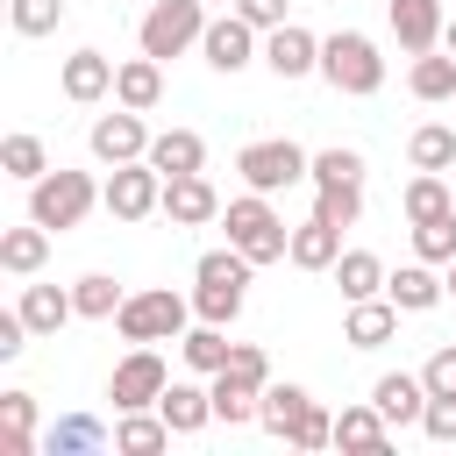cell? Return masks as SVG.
Masks as SVG:
<instances>
[{
	"mask_svg": "<svg viewBox=\"0 0 456 456\" xmlns=\"http://www.w3.org/2000/svg\"><path fill=\"white\" fill-rule=\"evenodd\" d=\"M43 449H50V456H93V449H107V428H100L93 413H64V420L43 435Z\"/></svg>",
	"mask_w": 456,
	"mask_h": 456,
	"instance_id": "obj_32",
	"label": "cell"
},
{
	"mask_svg": "<svg viewBox=\"0 0 456 456\" xmlns=\"http://www.w3.org/2000/svg\"><path fill=\"white\" fill-rule=\"evenodd\" d=\"M14 306H21V321H28L36 335H57L64 321H78V299H71L64 285H21Z\"/></svg>",
	"mask_w": 456,
	"mask_h": 456,
	"instance_id": "obj_24",
	"label": "cell"
},
{
	"mask_svg": "<svg viewBox=\"0 0 456 456\" xmlns=\"http://www.w3.org/2000/svg\"><path fill=\"white\" fill-rule=\"evenodd\" d=\"M264 64H271L278 78H306V71H321V36L299 28V21H285V28L264 36Z\"/></svg>",
	"mask_w": 456,
	"mask_h": 456,
	"instance_id": "obj_15",
	"label": "cell"
},
{
	"mask_svg": "<svg viewBox=\"0 0 456 456\" xmlns=\"http://www.w3.org/2000/svg\"><path fill=\"white\" fill-rule=\"evenodd\" d=\"M306 185H363V157L356 150H314V171H306Z\"/></svg>",
	"mask_w": 456,
	"mask_h": 456,
	"instance_id": "obj_38",
	"label": "cell"
},
{
	"mask_svg": "<svg viewBox=\"0 0 456 456\" xmlns=\"http://www.w3.org/2000/svg\"><path fill=\"white\" fill-rule=\"evenodd\" d=\"M370 399H378V413H385L392 428H420V413H428V378H420V370H385V378L370 385Z\"/></svg>",
	"mask_w": 456,
	"mask_h": 456,
	"instance_id": "obj_16",
	"label": "cell"
},
{
	"mask_svg": "<svg viewBox=\"0 0 456 456\" xmlns=\"http://www.w3.org/2000/svg\"><path fill=\"white\" fill-rule=\"evenodd\" d=\"M207 385H214V420H228V428L256 420V406H264V392H256V385H242V378H228V370H214Z\"/></svg>",
	"mask_w": 456,
	"mask_h": 456,
	"instance_id": "obj_36",
	"label": "cell"
},
{
	"mask_svg": "<svg viewBox=\"0 0 456 456\" xmlns=\"http://www.w3.org/2000/svg\"><path fill=\"white\" fill-rule=\"evenodd\" d=\"M185 321H192V299H178L171 285H142V292L121 299L114 335H121V342H178Z\"/></svg>",
	"mask_w": 456,
	"mask_h": 456,
	"instance_id": "obj_5",
	"label": "cell"
},
{
	"mask_svg": "<svg viewBox=\"0 0 456 456\" xmlns=\"http://www.w3.org/2000/svg\"><path fill=\"white\" fill-rule=\"evenodd\" d=\"M71 299H78V321H114L128 292H121V285L107 278V271H86V278L71 285Z\"/></svg>",
	"mask_w": 456,
	"mask_h": 456,
	"instance_id": "obj_37",
	"label": "cell"
},
{
	"mask_svg": "<svg viewBox=\"0 0 456 456\" xmlns=\"http://www.w3.org/2000/svg\"><path fill=\"white\" fill-rule=\"evenodd\" d=\"M100 207H107L114 221H150V214H164V171H157L150 157L114 164L107 185H100Z\"/></svg>",
	"mask_w": 456,
	"mask_h": 456,
	"instance_id": "obj_8",
	"label": "cell"
},
{
	"mask_svg": "<svg viewBox=\"0 0 456 456\" xmlns=\"http://www.w3.org/2000/svg\"><path fill=\"white\" fill-rule=\"evenodd\" d=\"M235 171H242L249 192H285V185H306L314 157H306L292 135H256V142L235 150Z\"/></svg>",
	"mask_w": 456,
	"mask_h": 456,
	"instance_id": "obj_6",
	"label": "cell"
},
{
	"mask_svg": "<svg viewBox=\"0 0 456 456\" xmlns=\"http://www.w3.org/2000/svg\"><path fill=\"white\" fill-rule=\"evenodd\" d=\"M442 285H449V299H456V264H442Z\"/></svg>",
	"mask_w": 456,
	"mask_h": 456,
	"instance_id": "obj_49",
	"label": "cell"
},
{
	"mask_svg": "<svg viewBox=\"0 0 456 456\" xmlns=\"http://www.w3.org/2000/svg\"><path fill=\"white\" fill-rule=\"evenodd\" d=\"M321 78L335 93H349V100H370L385 86V57H378V43L363 28H335V36H321Z\"/></svg>",
	"mask_w": 456,
	"mask_h": 456,
	"instance_id": "obj_3",
	"label": "cell"
},
{
	"mask_svg": "<svg viewBox=\"0 0 456 456\" xmlns=\"http://www.w3.org/2000/svg\"><path fill=\"white\" fill-rule=\"evenodd\" d=\"M114 100L135 107V114H150V107L164 100V64H157V57H128V64H114Z\"/></svg>",
	"mask_w": 456,
	"mask_h": 456,
	"instance_id": "obj_23",
	"label": "cell"
},
{
	"mask_svg": "<svg viewBox=\"0 0 456 456\" xmlns=\"http://www.w3.org/2000/svg\"><path fill=\"white\" fill-rule=\"evenodd\" d=\"M43 264H50V228L43 221H21V228L0 235V271L7 278H36Z\"/></svg>",
	"mask_w": 456,
	"mask_h": 456,
	"instance_id": "obj_22",
	"label": "cell"
},
{
	"mask_svg": "<svg viewBox=\"0 0 456 456\" xmlns=\"http://www.w3.org/2000/svg\"><path fill=\"white\" fill-rule=\"evenodd\" d=\"M114 449L121 456H157V449H171V420L150 413V406H135V413L114 420Z\"/></svg>",
	"mask_w": 456,
	"mask_h": 456,
	"instance_id": "obj_26",
	"label": "cell"
},
{
	"mask_svg": "<svg viewBox=\"0 0 456 456\" xmlns=\"http://www.w3.org/2000/svg\"><path fill=\"white\" fill-rule=\"evenodd\" d=\"M335 256H342V228H335V221H321V214H306V221L292 228L285 264H299V271H335Z\"/></svg>",
	"mask_w": 456,
	"mask_h": 456,
	"instance_id": "obj_20",
	"label": "cell"
},
{
	"mask_svg": "<svg viewBox=\"0 0 456 456\" xmlns=\"http://www.w3.org/2000/svg\"><path fill=\"white\" fill-rule=\"evenodd\" d=\"M207 21H214L207 0H157V7L142 14V28H135V50L157 57V64H164V57H185V50L207 36Z\"/></svg>",
	"mask_w": 456,
	"mask_h": 456,
	"instance_id": "obj_7",
	"label": "cell"
},
{
	"mask_svg": "<svg viewBox=\"0 0 456 456\" xmlns=\"http://www.w3.org/2000/svg\"><path fill=\"white\" fill-rule=\"evenodd\" d=\"M207 7H235V0H207Z\"/></svg>",
	"mask_w": 456,
	"mask_h": 456,
	"instance_id": "obj_50",
	"label": "cell"
},
{
	"mask_svg": "<svg viewBox=\"0 0 456 456\" xmlns=\"http://www.w3.org/2000/svg\"><path fill=\"white\" fill-rule=\"evenodd\" d=\"M406 164H413V171H449V164H456V128H449V121H420V128L406 135Z\"/></svg>",
	"mask_w": 456,
	"mask_h": 456,
	"instance_id": "obj_30",
	"label": "cell"
},
{
	"mask_svg": "<svg viewBox=\"0 0 456 456\" xmlns=\"http://www.w3.org/2000/svg\"><path fill=\"white\" fill-rule=\"evenodd\" d=\"M306 406H314L306 385H278V378H271V385H264V406H256V428H271L278 442H292V428L306 420Z\"/></svg>",
	"mask_w": 456,
	"mask_h": 456,
	"instance_id": "obj_25",
	"label": "cell"
},
{
	"mask_svg": "<svg viewBox=\"0 0 456 456\" xmlns=\"http://www.w3.org/2000/svg\"><path fill=\"white\" fill-rule=\"evenodd\" d=\"M228 378H242V385L264 392V385H271V356H264L256 342H235V349H228Z\"/></svg>",
	"mask_w": 456,
	"mask_h": 456,
	"instance_id": "obj_42",
	"label": "cell"
},
{
	"mask_svg": "<svg viewBox=\"0 0 456 456\" xmlns=\"http://www.w3.org/2000/svg\"><path fill=\"white\" fill-rule=\"evenodd\" d=\"M235 14H242L249 28H264V36L285 28V0H235Z\"/></svg>",
	"mask_w": 456,
	"mask_h": 456,
	"instance_id": "obj_47",
	"label": "cell"
},
{
	"mask_svg": "<svg viewBox=\"0 0 456 456\" xmlns=\"http://www.w3.org/2000/svg\"><path fill=\"white\" fill-rule=\"evenodd\" d=\"M292 449H335V413L328 406H306V420L292 428Z\"/></svg>",
	"mask_w": 456,
	"mask_h": 456,
	"instance_id": "obj_43",
	"label": "cell"
},
{
	"mask_svg": "<svg viewBox=\"0 0 456 456\" xmlns=\"http://www.w3.org/2000/svg\"><path fill=\"white\" fill-rule=\"evenodd\" d=\"M420 435H428V442H456V399H449V392H428Z\"/></svg>",
	"mask_w": 456,
	"mask_h": 456,
	"instance_id": "obj_44",
	"label": "cell"
},
{
	"mask_svg": "<svg viewBox=\"0 0 456 456\" xmlns=\"http://www.w3.org/2000/svg\"><path fill=\"white\" fill-rule=\"evenodd\" d=\"M335 449H363V456L392 449V420L378 413V399H363V406H342V413H335Z\"/></svg>",
	"mask_w": 456,
	"mask_h": 456,
	"instance_id": "obj_21",
	"label": "cell"
},
{
	"mask_svg": "<svg viewBox=\"0 0 456 456\" xmlns=\"http://www.w3.org/2000/svg\"><path fill=\"white\" fill-rule=\"evenodd\" d=\"M399 214H406V221H435V214H456V200H449L442 171H420V178H406V192H399Z\"/></svg>",
	"mask_w": 456,
	"mask_h": 456,
	"instance_id": "obj_35",
	"label": "cell"
},
{
	"mask_svg": "<svg viewBox=\"0 0 456 456\" xmlns=\"http://www.w3.org/2000/svg\"><path fill=\"white\" fill-rule=\"evenodd\" d=\"M150 164H157L164 178H178V171H207V142H200L192 128H164V135H150Z\"/></svg>",
	"mask_w": 456,
	"mask_h": 456,
	"instance_id": "obj_27",
	"label": "cell"
},
{
	"mask_svg": "<svg viewBox=\"0 0 456 456\" xmlns=\"http://www.w3.org/2000/svg\"><path fill=\"white\" fill-rule=\"evenodd\" d=\"M385 21H392V36H399V50H406V57L442 50V28H449L442 0H385Z\"/></svg>",
	"mask_w": 456,
	"mask_h": 456,
	"instance_id": "obj_13",
	"label": "cell"
},
{
	"mask_svg": "<svg viewBox=\"0 0 456 456\" xmlns=\"http://www.w3.org/2000/svg\"><path fill=\"white\" fill-rule=\"evenodd\" d=\"M164 221H171V228H207V221H221V192H214V178H207V171H178V178H164Z\"/></svg>",
	"mask_w": 456,
	"mask_h": 456,
	"instance_id": "obj_12",
	"label": "cell"
},
{
	"mask_svg": "<svg viewBox=\"0 0 456 456\" xmlns=\"http://www.w3.org/2000/svg\"><path fill=\"white\" fill-rule=\"evenodd\" d=\"M57 86H64V100L93 107V100H107V93H114V57H107V50H71V57H64V71H57Z\"/></svg>",
	"mask_w": 456,
	"mask_h": 456,
	"instance_id": "obj_17",
	"label": "cell"
},
{
	"mask_svg": "<svg viewBox=\"0 0 456 456\" xmlns=\"http://www.w3.org/2000/svg\"><path fill=\"white\" fill-rule=\"evenodd\" d=\"M164 385H171V370H164L157 342H135V349L114 363L107 399H114V413H135V406H157V399H164Z\"/></svg>",
	"mask_w": 456,
	"mask_h": 456,
	"instance_id": "obj_9",
	"label": "cell"
},
{
	"mask_svg": "<svg viewBox=\"0 0 456 456\" xmlns=\"http://www.w3.org/2000/svg\"><path fill=\"white\" fill-rule=\"evenodd\" d=\"M86 142H93V157H100L107 171H114V164L150 157V128H142V114H135V107H121V100H114V114H100V121H93V135H86Z\"/></svg>",
	"mask_w": 456,
	"mask_h": 456,
	"instance_id": "obj_11",
	"label": "cell"
},
{
	"mask_svg": "<svg viewBox=\"0 0 456 456\" xmlns=\"http://www.w3.org/2000/svg\"><path fill=\"white\" fill-rule=\"evenodd\" d=\"M385 299H392L399 314H435V306L449 299V285H442V271H435L428 256H413V264L385 271Z\"/></svg>",
	"mask_w": 456,
	"mask_h": 456,
	"instance_id": "obj_14",
	"label": "cell"
},
{
	"mask_svg": "<svg viewBox=\"0 0 456 456\" xmlns=\"http://www.w3.org/2000/svg\"><path fill=\"white\" fill-rule=\"evenodd\" d=\"M442 50H456V14H449V28H442Z\"/></svg>",
	"mask_w": 456,
	"mask_h": 456,
	"instance_id": "obj_48",
	"label": "cell"
},
{
	"mask_svg": "<svg viewBox=\"0 0 456 456\" xmlns=\"http://www.w3.org/2000/svg\"><path fill=\"white\" fill-rule=\"evenodd\" d=\"M413 256H428V264H456V214L413 221Z\"/></svg>",
	"mask_w": 456,
	"mask_h": 456,
	"instance_id": "obj_40",
	"label": "cell"
},
{
	"mask_svg": "<svg viewBox=\"0 0 456 456\" xmlns=\"http://www.w3.org/2000/svg\"><path fill=\"white\" fill-rule=\"evenodd\" d=\"M221 221H228V242H235L249 264H285L292 228H285V214L271 207V192H235V200L221 207Z\"/></svg>",
	"mask_w": 456,
	"mask_h": 456,
	"instance_id": "obj_2",
	"label": "cell"
},
{
	"mask_svg": "<svg viewBox=\"0 0 456 456\" xmlns=\"http://www.w3.org/2000/svg\"><path fill=\"white\" fill-rule=\"evenodd\" d=\"M7 21H14V36H50L64 21V0H14Z\"/></svg>",
	"mask_w": 456,
	"mask_h": 456,
	"instance_id": "obj_41",
	"label": "cell"
},
{
	"mask_svg": "<svg viewBox=\"0 0 456 456\" xmlns=\"http://www.w3.org/2000/svg\"><path fill=\"white\" fill-rule=\"evenodd\" d=\"M100 207V185H93V171H43L36 185H28V221H43L50 235H64V228H78L86 214Z\"/></svg>",
	"mask_w": 456,
	"mask_h": 456,
	"instance_id": "obj_4",
	"label": "cell"
},
{
	"mask_svg": "<svg viewBox=\"0 0 456 456\" xmlns=\"http://www.w3.org/2000/svg\"><path fill=\"white\" fill-rule=\"evenodd\" d=\"M314 214L335 221V228H356L363 221V185H314Z\"/></svg>",
	"mask_w": 456,
	"mask_h": 456,
	"instance_id": "obj_39",
	"label": "cell"
},
{
	"mask_svg": "<svg viewBox=\"0 0 456 456\" xmlns=\"http://www.w3.org/2000/svg\"><path fill=\"white\" fill-rule=\"evenodd\" d=\"M0 449L36 456V392H0Z\"/></svg>",
	"mask_w": 456,
	"mask_h": 456,
	"instance_id": "obj_29",
	"label": "cell"
},
{
	"mask_svg": "<svg viewBox=\"0 0 456 456\" xmlns=\"http://www.w3.org/2000/svg\"><path fill=\"white\" fill-rule=\"evenodd\" d=\"M0 171H7V178H21V185H36V178L50 171V150H43V135L14 128V135L0 142Z\"/></svg>",
	"mask_w": 456,
	"mask_h": 456,
	"instance_id": "obj_34",
	"label": "cell"
},
{
	"mask_svg": "<svg viewBox=\"0 0 456 456\" xmlns=\"http://www.w3.org/2000/svg\"><path fill=\"white\" fill-rule=\"evenodd\" d=\"M335 285H342V299H378L385 292V264L370 249H342L335 256Z\"/></svg>",
	"mask_w": 456,
	"mask_h": 456,
	"instance_id": "obj_31",
	"label": "cell"
},
{
	"mask_svg": "<svg viewBox=\"0 0 456 456\" xmlns=\"http://www.w3.org/2000/svg\"><path fill=\"white\" fill-rule=\"evenodd\" d=\"M249 256L228 242V249H207L200 264H192V314L200 321H214V328H228L235 314H242V299H249Z\"/></svg>",
	"mask_w": 456,
	"mask_h": 456,
	"instance_id": "obj_1",
	"label": "cell"
},
{
	"mask_svg": "<svg viewBox=\"0 0 456 456\" xmlns=\"http://www.w3.org/2000/svg\"><path fill=\"white\" fill-rule=\"evenodd\" d=\"M228 349H235V342H228L214 321H200V328H185V335H178V356H185V370H192V378L228 370Z\"/></svg>",
	"mask_w": 456,
	"mask_h": 456,
	"instance_id": "obj_28",
	"label": "cell"
},
{
	"mask_svg": "<svg viewBox=\"0 0 456 456\" xmlns=\"http://www.w3.org/2000/svg\"><path fill=\"white\" fill-rule=\"evenodd\" d=\"M256 36H264V28H249V21L228 7V14H214V21H207V36H200V57H207L214 71H228V78H235L242 64H256V57H264V50H256Z\"/></svg>",
	"mask_w": 456,
	"mask_h": 456,
	"instance_id": "obj_10",
	"label": "cell"
},
{
	"mask_svg": "<svg viewBox=\"0 0 456 456\" xmlns=\"http://www.w3.org/2000/svg\"><path fill=\"white\" fill-rule=\"evenodd\" d=\"M420 378H428V392H449V399H456V342H442V349L420 363Z\"/></svg>",
	"mask_w": 456,
	"mask_h": 456,
	"instance_id": "obj_45",
	"label": "cell"
},
{
	"mask_svg": "<svg viewBox=\"0 0 456 456\" xmlns=\"http://www.w3.org/2000/svg\"><path fill=\"white\" fill-rule=\"evenodd\" d=\"M157 413L171 420V435H200V428L214 420V385L171 378V385H164V399H157Z\"/></svg>",
	"mask_w": 456,
	"mask_h": 456,
	"instance_id": "obj_19",
	"label": "cell"
},
{
	"mask_svg": "<svg viewBox=\"0 0 456 456\" xmlns=\"http://www.w3.org/2000/svg\"><path fill=\"white\" fill-rule=\"evenodd\" d=\"M399 335V306L378 292V299H349V314H342V342L349 349H385Z\"/></svg>",
	"mask_w": 456,
	"mask_h": 456,
	"instance_id": "obj_18",
	"label": "cell"
},
{
	"mask_svg": "<svg viewBox=\"0 0 456 456\" xmlns=\"http://www.w3.org/2000/svg\"><path fill=\"white\" fill-rule=\"evenodd\" d=\"M28 335H36V328L21 321V306H7V314H0V363H14V356L28 349Z\"/></svg>",
	"mask_w": 456,
	"mask_h": 456,
	"instance_id": "obj_46",
	"label": "cell"
},
{
	"mask_svg": "<svg viewBox=\"0 0 456 456\" xmlns=\"http://www.w3.org/2000/svg\"><path fill=\"white\" fill-rule=\"evenodd\" d=\"M406 86H413V100H456V50H428V57H413Z\"/></svg>",
	"mask_w": 456,
	"mask_h": 456,
	"instance_id": "obj_33",
	"label": "cell"
}]
</instances>
